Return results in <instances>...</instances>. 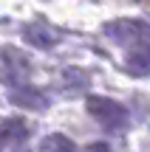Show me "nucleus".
Returning <instances> with one entry per match:
<instances>
[{
  "label": "nucleus",
  "mask_w": 150,
  "mask_h": 152,
  "mask_svg": "<svg viewBox=\"0 0 150 152\" xmlns=\"http://www.w3.org/2000/svg\"><path fill=\"white\" fill-rule=\"evenodd\" d=\"M85 107H88V113L94 115L102 127H108V130H122V127H128V121H130L128 107L119 104V102H113V99H108V96H91Z\"/></svg>",
  "instance_id": "nucleus-1"
},
{
  "label": "nucleus",
  "mask_w": 150,
  "mask_h": 152,
  "mask_svg": "<svg viewBox=\"0 0 150 152\" xmlns=\"http://www.w3.org/2000/svg\"><path fill=\"white\" fill-rule=\"evenodd\" d=\"M28 76V59L14 48H0V82L20 87Z\"/></svg>",
  "instance_id": "nucleus-2"
},
{
  "label": "nucleus",
  "mask_w": 150,
  "mask_h": 152,
  "mask_svg": "<svg viewBox=\"0 0 150 152\" xmlns=\"http://www.w3.org/2000/svg\"><path fill=\"white\" fill-rule=\"evenodd\" d=\"M105 31H108L111 39H116V42H122V45H130V42L139 45V42H145V39H150V26L142 23V20H116V23H111Z\"/></svg>",
  "instance_id": "nucleus-3"
},
{
  "label": "nucleus",
  "mask_w": 150,
  "mask_h": 152,
  "mask_svg": "<svg viewBox=\"0 0 150 152\" xmlns=\"http://www.w3.org/2000/svg\"><path fill=\"white\" fill-rule=\"evenodd\" d=\"M28 138V124L23 118H3L0 121V149L17 147Z\"/></svg>",
  "instance_id": "nucleus-4"
},
{
  "label": "nucleus",
  "mask_w": 150,
  "mask_h": 152,
  "mask_svg": "<svg viewBox=\"0 0 150 152\" xmlns=\"http://www.w3.org/2000/svg\"><path fill=\"white\" fill-rule=\"evenodd\" d=\"M11 102H14L17 107H26V110H43L45 104H48V99H45V93L37 90V87L20 85V87H11Z\"/></svg>",
  "instance_id": "nucleus-5"
},
{
  "label": "nucleus",
  "mask_w": 150,
  "mask_h": 152,
  "mask_svg": "<svg viewBox=\"0 0 150 152\" xmlns=\"http://www.w3.org/2000/svg\"><path fill=\"white\" fill-rule=\"evenodd\" d=\"M23 37H26L28 45H34V48H51V45H57V31H51L48 26H43V23H31V26L23 28Z\"/></svg>",
  "instance_id": "nucleus-6"
},
{
  "label": "nucleus",
  "mask_w": 150,
  "mask_h": 152,
  "mask_svg": "<svg viewBox=\"0 0 150 152\" xmlns=\"http://www.w3.org/2000/svg\"><path fill=\"white\" fill-rule=\"evenodd\" d=\"M40 152H79V149H77V144H74L68 135H62V132H51V135L43 138Z\"/></svg>",
  "instance_id": "nucleus-7"
},
{
  "label": "nucleus",
  "mask_w": 150,
  "mask_h": 152,
  "mask_svg": "<svg viewBox=\"0 0 150 152\" xmlns=\"http://www.w3.org/2000/svg\"><path fill=\"white\" fill-rule=\"evenodd\" d=\"M128 71L136 76H147L150 73V48H133L128 54Z\"/></svg>",
  "instance_id": "nucleus-8"
},
{
  "label": "nucleus",
  "mask_w": 150,
  "mask_h": 152,
  "mask_svg": "<svg viewBox=\"0 0 150 152\" xmlns=\"http://www.w3.org/2000/svg\"><path fill=\"white\" fill-rule=\"evenodd\" d=\"M85 152H113V149L108 147V144H91V147L85 149Z\"/></svg>",
  "instance_id": "nucleus-9"
}]
</instances>
